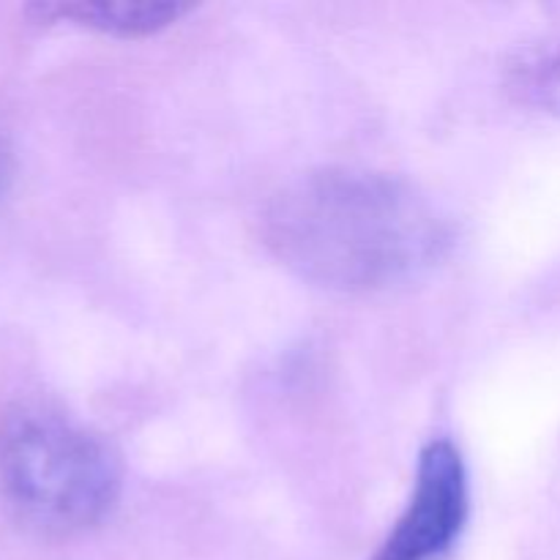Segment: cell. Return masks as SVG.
<instances>
[{
  "instance_id": "6da1fadb",
  "label": "cell",
  "mask_w": 560,
  "mask_h": 560,
  "mask_svg": "<svg viewBox=\"0 0 560 560\" xmlns=\"http://www.w3.org/2000/svg\"><path fill=\"white\" fill-rule=\"evenodd\" d=\"M266 249L288 271L334 293H381L435 266L452 230L432 200L388 173L326 167L268 200Z\"/></svg>"
},
{
  "instance_id": "7a4b0ae2",
  "label": "cell",
  "mask_w": 560,
  "mask_h": 560,
  "mask_svg": "<svg viewBox=\"0 0 560 560\" xmlns=\"http://www.w3.org/2000/svg\"><path fill=\"white\" fill-rule=\"evenodd\" d=\"M120 463L80 421L42 405L0 421V492L16 517L47 536H77L113 514Z\"/></svg>"
},
{
  "instance_id": "3957f363",
  "label": "cell",
  "mask_w": 560,
  "mask_h": 560,
  "mask_svg": "<svg viewBox=\"0 0 560 560\" xmlns=\"http://www.w3.org/2000/svg\"><path fill=\"white\" fill-rule=\"evenodd\" d=\"M468 468L452 441L427 443L410 501L372 560H446L468 525Z\"/></svg>"
},
{
  "instance_id": "277c9868",
  "label": "cell",
  "mask_w": 560,
  "mask_h": 560,
  "mask_svg": "<svg viewBox=\"0 0 560 560\" xmlns=\"http://www.w3.org/2000/svg\"><path fill=\"white\" fill-rule=\"evenodd\" d=\"M189 11L191 5L175 0H66L33 5L38 20L66 22L115 38L156 36Z\"/></svg>"
},
{
  "instance_id": "5b68a950",
  "label": "cell",
  "mask_w": 560,
  "mask_h": 560,
  "mask_svg": "<svg viewBox=\"0 0 560 560\" xmlns=\"http://www.w3.org/2000/svg\"><path fill=\"white\" fill-rule=\"evenodd\" d=\"M11 180H14V153H11L9 142L0 137V200L11 189Z\"/></svg>"
}]
</instances>
